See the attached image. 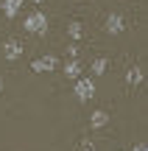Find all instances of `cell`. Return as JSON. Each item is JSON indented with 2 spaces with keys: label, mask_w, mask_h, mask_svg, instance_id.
Segmentation results:
<instances>
[{
  "label": "cell",
  "mask_w": 148,
  "mask_h": 151,
  "mask_svg": "<svg viewBox=\"0 0 148 151\" xmlns=\"http://www.w3.org/2000/svg\"><path fill=\"white\" fill-rule=\"evenodd\" d=\"M31 3H45V0H31Z\"/></svg>",
  "instance_id": "obj_14"
},
{
  "label": "cell",
  "mask_w": 148,
  "mask_h": 151,
  "mask_svg": "<svg viewBox=\"0 0 148 151\" xmlns=\"http://www.w3.org/2000/svg\"><path fill=\"white\" fill-rule=\"evenodd\" d=\"M0 92H3V78H0Z\"/></svg>",
  "instance_id": "obj_15"
},
{
  "label": "cell",
  "mask_w": 148,
  "mask_h": 151,
  "mask_svg": "<svg viewBox=\"0 0 148 151\" xmlns=\"http://www.w3.org/2000/svg\"><path fill=\"white\" fill-rule=\"evenodd\" d=\"M132 151H148V146H145V143H137V146H134Z\"/></svg>",
  "instance_id": "obj_13"
},
{
  "label": "cell",
  "mask_w": 148,
  "mask_h": 151,
  "mask_svg": "<svg viewBox=\"0 0 148 151\" xmlns=\"http://www.w3.org/2000/svg\"><path fill=\"white\" fill-rule=\"evenodd\" d=\"M106 123H109V115H106L104 109H95V112L89 115V126H92V129H104Z\"/></svg>",
  "instance_id": "obj_7"
},
{
  "label": "cell",
  "mask_w": 148,
  "mask_h": 151,
  "mask_svg": "<svg viewBox=\"0 0 148 151\" xmlns=\"http://www.w3.org/2000/svg\"><path fill=\"white\" fill-rule=\"evenodd\" d=\"M87 151H95V148H92V146H87Z\"/></svg>",
  "instance_id": "obj_16"
},
{
  "label": "cell",
  "mask_w": 148,
  "mask_h": 151,
  "mask_svg": "<svg viewBox=\"0 0 148 151\" xmlns=\"http://www.w3.org/2000/svg\"><path fill=\"white\" fill-rule=\"evenodd\" d=\"M106 67H109V59H104V56H98V59L89 65V73L92 76H104L106 73Z\"/></svg>",
  "instance_id": "obj_10"
},
{
  "label": "cell",
  "mask_w": 148,
  "mask_h": 151,
  "mask_svg": "<svg viewBox=\"0 0 148 151\" xmlns=\"http://www.w3.org/2000/svg\"><path fill=\"white\" fill-rule=\"evenodd\" d=\"M67 34H70V39H73V42H78V39L84 37V28H81V22H70V25H67Z\"/></svg>",
  "instance_id": "obj_11"
},
{
  "label": "cell",
  "mask_w": 148,
  "mask_h": 151,
  "mask_svg": "<svg viewBox=\"0 0 148 151\" xmlns=\"http://www.w3.org/2000/svg\"><path fill=\"white\" fill-rule=\"evenodd\" d=\"M67 53H70V59H78V45H76V42H73V45H70V48H67Z\"/></svg>",
  "instance_id": "obj_12"
},
{
  "label": "cell",
  "mask_w": 148,
  "mask_h": 151,
  "mask_svg": "<svg viewBox=\"0 0 148 151\" xmlns=\"http://www.w3.org/2000/svg\"><path fill=\"white\" fill-rule=\"evenodd\" d=\"M64 76H67V78H73V81L81 78V62H78V59H70L64 65Z\"/></svg>",
  "instance_id": "obj_8"
},
{
  "label": "cell",
  "mask_w": 148,
  "mask_h": 151,
  "mask_svg": "<svg viewBox=\"0 0 148 151\" xmlns=\"http://www.w3.org/2000/svg\"><path fill=\"white\" fill-rule=\"evenodd\" d=\"M56 67H59V59H56V56H39V59H34L31 62V70L34 73H50V70H56Z\"/></svg>",
  "instance_id": "obj_3"
},
{
  "label": "cell",
  "mask_w": 148,
  "mask_h": 151,
  "mask_svg": "<svg viewBox=\"0 0 148 151\" xmlns=\"http://www.w3.org/2000/svg\"><path fill=\"white\" fill-rule=\"evenodd\" d=\"M143 81H145V76H143L140 67H132V70L126 73V84H129V87H140Z\"/></svg>",
  "instance_id": "obj_9"
},
{
  "label": "cell",
  "mask_w": 148,
  "mask_h": 151,
  "mask_svg": "<svg viewBox=\"0 0 148 151\" xmlns=\"http://www.w3.org/2000/svg\"><path fill=\"white\" fill-rule=\"evenodd\" d=\"M3 56H6L9 62H17V59L22 56V45L17 42V39H9V42L3 45Z\"/></svg>",
  "instance_id": "obj_6"
},
{
  "label": "cell",
  "mask_w": 148,
  "mask_h": 151,
  "mask_svg": "<svg viewBox=\"0 0 148 151\" xmlns=\"http://www.w3.org/2000/svg\"><path fill=\"white\" fill-rule=\"evenodd\" d=\"M76 98L81 104L92 101V98H95V81L92 78H84V76H81V78H76Z\"/></svg>",
  "instance_id": "obj_2"
},
{
  "label": "cell",
  "mask_w": 148,
  "mask_h": 151,
  "mask_svg": "<svg viewBox=\"0 0 148 151\" xmlns=\"http://www.w3.org/2000/svg\"><path fill=\"white\" fill-rule=\"evenodd\" d=\"M123 28H126V20H123L120 14H109L106 17V34L117 37V34H123Z\"/></svg>",
  "instance_id": "obj_5"
},
{
  "label": "cell",
  "mask_w": 148,
  "mask_h": 151,
  "mask_svg": "<svg viewBox=\"0 0 148 151\" xmlns=\"http://www.w3.org/2000/svg\"><path fill=\"white\" fill-rule=\"evenodd\" d=\"M0 11H3L6 20H14L22 11V0H3V3H0Z\"/></svg>",
  "instance_id": "obj_4"
},
{
  "label": "cell",
  "mask_w": 148,
  "mask_h": 151,
  "mask_svg": "<svg viewBox=\"0 0 148 151\" xmlns=\"http://www.w3.org/2000/svg\"><path fill=\"white\" fill-rule=\"evenodd\" d=\"M22 28H25L28 34H45L48 31V14L45 11H31V14L25 17V22H22Z\"/></svg>",
  "instance_id": "obj_1"
}]
</instances>
